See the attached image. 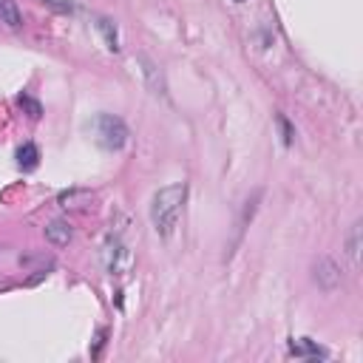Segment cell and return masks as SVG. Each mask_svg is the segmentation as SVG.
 <instances>
[{
  "label": "cell",
  "instance_id": "1",
  "mask_svg": "<svg viewBox=\"0 0 363 363\" xmlns=\"http://www.w3.org/2000/svg\"><path fill=\"white\" fill-rule=\"evenodd\" d=\"M184 201H187V184L184 182H176V184H167L162 190L153 193V201H150V221H153V230L167 238L176 233L179 227V218H182V210H184Z\"/></svg>",
  "mask_w": 363,
  "mask_h": 363
},
{
  "label": "cell",
  "instance_id": "2",
  "mask_svg": "<svg viewBox=\"0 0 363 363\" xmlns=\"http://www.w3.org/2000/svg\"><path fill=\"white\" fill-rule=\"evenodd\" d=\"M91 128H94L96 145L105 147V150H119L128 142V125L113 113H99Z\"/></svg>",
  "mask_w": 363,
  "mask_h": 363
},
{
  "label": "cell",
  "instance_id": "3",
  "mask_svg": "<svg viewBox=\"0 0 363 363\" xmlns=\"http://www.w3.org/2000/svg\"><path fill=\"white\" fill-rule=\"evenodd\" d=\"M130 261H133V252L130 247L119 238V235H111L102 247V264L111 275H125L130 269Z\"/></svg>",
  "mask_w": 363,
  "mask_h": 363
},
{
  "label": "cell",
  "instance_id": "4",
  "mask_svg": "<svg viewBox=\"0 0 363 363\" xmlns=\"http://www.w3.org/2000/svg\"><path fill=\"white\" fill-rule=\"evenodd\" d=\"M315 281H318L323 289H335V286L340 284V269H337V264H335L332 258H320V261L315 264Z\"/></svg>",
  "mask_w": 363,
  "mask_h": 363
},
{
  "label": "cell",
  "instance_id": "5",
  "mask_svg": "<svg viewBox=\"0 0 363 363\" xmlns=\"http://www.w3.org/2000/svg\"><path fill=\"white\" fill-rule=\"evenodd\" d=\"M71 235H74V233H71L68 221H62V218H54V221L45 224V238H48L54 247H68Z\"/></svg>",
  "mask_w": 363,
  "mask_h": 363
},
{
  "label": "cell",
  "instance_id": "6",
  "mask_svg": "<svg viewBox=\"0 0 363 363\" xmlns=\"http://www.w3.org/2000/svg\"><path fill=\"white\" fill-rule=\"evenodd\" d=\"M289 352L295 354V357H326V349H320L318 343H312L309 337H301V340H292L289 343Z\"/></svg>",
  "mask_w": 363,
  "mask_h": 363
},
{
  "label": "cell",
  "instance_id": "7",
  "mask_svg": "<svg viewBox=\"0 0 363 363\" xmlns=\"http://www.w3.org/2000/svg\"><path fill=\"white\" fill-rule=\"evenodd\" d=\"M17 164H20L23 170H34V167L40 164V150H37L34 142H23V145L17 147Z\"/></svg>",
  "mask_w": 363,
  "mask_h": 363
},
{
  "label": "cell",
  "instance_id": "8",
  "mask_svg": "<svg viewBox=\"0 0 363 363\" xmlns=\"http://www.w3.org/2000/svg\"><path fill=\"white\" fill-rule=\"evenodd\" d=\"M139 65H142V74H145V79H147V85L153 88V94H164V82H162V71L150 62V60H145V57H139L136 60Z\"/></svg>",
  "mask_w": 363,
  "mask_h": 363
},
{
  "label": "cell",
  "instance_id": "9",
  "mask_svg": "<svg viewBox=\"0 0 363 363\" xmlns=\"http://www.w3.org/2000/svg\"><path fill=\"white\" fill-rule=\"evenodd\" d=\"M0 23H6L9 28H20L23 26V14H20L14 0H0Z\"/></svg>",
  "mask_w": 363,
  "mask_h": 363
},
{
  "label": "cell",
  "instance_id": "10",
  "mask_svg": "<svg viewBox=\"0 0 363 363\" xmlns=\"http://www.w3.org/2000/svg\"><path fill=\"white\" fill-rule=\"evenodd\" d=\"M96 26H99V31H102V37H105L108 48H111V51H119V40H116V28H113V23L102 17V20L96 23Z\"/></svg>",
  "mask_w": 363,
  "mask_h": 363
},
{
  "label": "cell",
  "instance_id": "11",
  "mask_svg": "<svg viewBox=\"0 0 363 363\" xmlns=\"http://www.w3.org/2000/svg\"><path fill=\"white\" fill-rule=\"evenodd\" d=\"M346 250H349V258L357 264V261H360V224H354V227H352L349 241H346Z\"/></svg>",
  "mask_w": 363,
  "mask_h": 363
},
{
  "label": "cell",
  "instance_id": "12",
  "mask_svg": "<svg viewBox=\"0 0 363 363\" xmlns=\"http://www.w3.org/2000/svg\"><path fill=\"white\" fill-rule=\"evenodd\" d=\"M20 105H26V108H28V116H31V119H37V116H40V102H34L31 96H26V94H23V96H20Z\"/></svg>",
  "mask_w": 363,
  "mask_h": 363
},
{
  "label": "cell",
  "instance_id": "13",
  "mask_svg": "<svg viewBox=\"0 0 363 363\" xmlns=\"http://www.w3.org/2000/svg\"><path fill=\"white\" fill-rule=\"evenodd\" d=\"M278 125H281V130H284V145H292V128H289V122H286L284 116H278Z\"/></svg>",
  "mask_w": 363,
  "mask_h": 363
},
{
  "label": "cell",
  "instance_id": "14",
  "mask_svg": "<svg viewBox=\"0 0 363 363\" xmlns=\"http://www.w3.org/2000/svg\"><path fill=\"white\" fill-rule=\"evenodd\" d=\"M235 3H244V0H235Z\"/></svg>",
  "mask_w": 363,
  "mask_h": 363
}]
</instances>
